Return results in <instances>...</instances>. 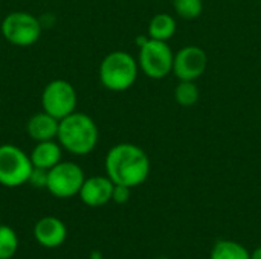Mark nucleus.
Returning <instances> with one entry per match:
<instances>
[{"instance_id": "9b49d317", "label": "nucleus", "mask_w": 261, "mask_h": 259, "mask_svg": "<svg viewBox=\"0 0 261 259\" xmlns=\"http://www.w3.org/2000/svg\"><path fill=\"white\" fill-rule=\"evenodd\" d=\"M34 237L40 246L46 249H55V247H60L66 241L67 229H66V224L60 218L43 217L37 221L34 227Z\"/></svg>"}, {"instance_id": "4be33fe9", "label": "nucleus", "mask_w": 261, "mask_h": 259, "mask_svg": "<svg viewBox=\"0 0 261 259\" xmlns=\"http://www.w3.org/2000/svg\"><path fill=\"white\" fill-rule=\"evenodd\" d=\"M90 259H102V256H101V253H99V252H93V253H92V256H90Z\"/></svg>"}, {"instance_id": "0eeeda50", "label": "nucleus", "mask_w": 261, "mask_h": 259, "mask_svg": "<svg viewBox=\"0 0 261 259\" xmlns=\"http://www.w3.org/2000/svg\"><path fill=\"white\" fill-rule=\"evenodd\" d=\"M78 95L75 87L66 79H54L46 84L41 93V108L58 121L76 110Z\"/></svg>"}, {"instance_id": "6e6552de", "label": "nucleus", "mask_w": 261, "mask_h": 259, "mask_svg": "<svg viewBox=\"0 0 261 259\" xmlns=\"http://www.w3.org/2000/svg\"><path fill=\"white\" fill-rule=\"evenodd\" d=\"M84 180V171L80 165L61 160L47 171L46 189L57 198H70L80 194Z\"/></svg>"}, {"instance_id": "f8f14e48", "label": "nucleus", "mask_w": 261, "mask_h": 259, "mask_svg": "<svg viewBox=\"0 0 261 259\" xmlns=\"http://www.w3.org/2000/svg\"><path fill=\"white\" fill-rule=\"evenodd\" d=\"M58 127H60V121L57 118L50 116L46 111H40L28 121L26 131L29 137L35 142L55 140L58 136Z\"/></svg>"}, {"instance_id": "a211bd4d", "label": "nucleus", "mask_w": 261, "mask_h": 259, "mask_svg": "<svg viewBox=\"0 0 261 259\" xmlns=\"http://www.w3.org/2000/svg\"><path fill=\"white\" fill-rule=\"evenodd\" d=\"M173 8L176 14L184 20H196L203 11L202 0H173Z\"/></svg>"}, {"instance_id": "f3484780", "label": "nucleus", "mask_w": 261, "mask_h": 259, "mask_svg": "<svg viewBox=\"0 0 261 259\" xmlns=\"http://www.w3.org/2000/svg\"><path fill=\"white\" fill-rule=\"evenodd\" d=\"M18 249V237L9 226L0 224V259H11Z\"/></svg>"}, {"instance_id": "4468645a", "label": "nucleus", "mask_w": 261, "mask_h": 259, "mask_svg": "<svg viewBox=\"0 0 261 259\" xmlns=\"http://www.w3.org/2000/svg\"><path fill=\"white\" fill-rule=\"evenodd\" d=\"M176 31H177L176 18L171 14L159 12V14H156V15L151 17V20L148 23L147 34L153 40L168 41L170 38H173V35L176 34Z\"/></svg>"}, {"instance_id": "20e7f679", "label": "nucleus", "mask_w": 261, "mask_h": 259, "mask_svg": "<svg viewBox=\"0 0 261 259\" xmlns=\"http://www.w3.org/2000/svg\"><path fill=\"white\" fill-rule=\"evenodd\" d=\"M174 53L167 41L148 40L139 47L138 64L139 70L151 79H164L173 72Z\"/></svg>"}, {"instance_id": "ddd939ff", "label": "nucleus", "mask_w": 261, "mask_h": 259, "mask_svg": "<svg viewBox=\"0 0 261 259\" xmlns=\"http://www.w3.org/2000/svg\"><path fill=\"white\" fill-rule=\"evenodd\" d=\"M61 156H63V148L55 140L37 142V145L34 147V150L29 154L32 166L46 169V171H49L50 168L58 165L61 162Z\"/></svg>"}, {"instance_id": "f03ea898", "label": "nucleus", "mask_w": 261, "mask_h": 259, "mask_svg": "<svg viewBox=\"0 0 261 259\" xmlns=\"http://www.w3.org/2000/svg\"><path fill=\"white\" fill-rule=\"evenodd\" d=\"M57 140L67 153L73 156H87L98 145L99 130L89 114L73 111L60 121Z\"/></svg>"}, {"instance_id": "dca6fc26", "label": "nucleus", "mask_w": 261, "mask_h": 259, "mask_svg": "<svg viewBox=\"0 0 261 259\" xmlns=\"http://www.w3.org/2000/svg\"><path fill=\"white\" fill-rule=\"evenodd\" d=\"M200 98V90L196 81H179L174 89V99L182 107H193Z\"/></svg>"}, {"instance_id": "9d476101", "label": "nucleus", "mask_w": 261, "mask_h": 259, "mask_svg": "<svg viewBox=\"0 0 261 259\" xmlns=\"http://www.w3.org/2000/svg\"><path fill=\"white\" fill-rule=\"evenodd\" d=\"M113 188L115 183L107 176H93L84 180L78 195L86 206L101 208L112 202Z\"/></svg>"}, {"instance_id": "2eb2a0df", "label": "nucleus", "mask_w": 261, "mask_h": 259, "mask_svg": "<svg viewBox=\"0 0 261 259\" xmlns=\"http://www.w3.org/2000/svg\"><path fill=\"white\" fill-rule=\"evenodd\" d=\"M210 259H251V253L237 241L222 240L214 244Z\"/></svg>"}, {"instance_id": "5701e85b", "label": "nucleus", "mask_w": 261, "mask_h": 259, "mask_svg": "<svg viewBox=\"0 0 261 259\" xmlns=\"http://www.w3.org/2000/svg\"><path fill=\"white\" fill-rule=\"evenodd\" d=\"M0 224H2V223H0Z\"/></svg>"}, {"instance_id": "f257e3e1", "label": "nucleus", "mask_w": 261, "mask_h": 259, "mask_svg": "<svg viewBox=\"0 0 261 259\" xmlns=\"http://www.w3.org/2000/svg\"><path fill=\"white\" fill-rule=\"evenodd\" d=\"M106 172L115 185L136 188L142 185L151 171L148 154L135 143L122 142L112 147L106 156Z\"/></svg>"}, {"instance_id": "412c9836", "label": "nucleus", "mask_w": 261, "mask_h": 259, "mask_svg": "<svg viewBox=\"0 0 261 259\" xmlns=\"http://www.w3.org/2000/svg\"><path fill=\"white\" fill-rule=\"evenodd\" d=\"M251 259H261V247H257L255 250H252Z\"/></svg>"}, {"instance_id": "6ab92c4d", "label": "nucleus", "mask_w": 261, "mask_h": 259, "mask_svg": "<svg viewBox=\"0 0 261 259\" xmlns=\"http://www.w3.org/2000/svg\"><path fill=\"white\" fill-rule=\"evenodd\" d=\"M28 183H31L35 188H46L47 185V171L46 169H40V168H34Z\"/></svg>"}, {"instance_id": "7ed1b4c3", "label": "nucleus", "mask_w": 261, "mask_h": 259, "mask_svg": "<svg viewBox=\"0 0 261 259\" xmlns=\"http://www.w3.org/2000/svg\"><path fill=\"white\" fill-rule=\"evenodd\" d=\"M139 64L125 50H113L99 64V81L110 92H125L138 79Z\"/></svg>"}, {"instance_id": "1a4fd4ad", "label": "nucleus", "mask_w": 261, "mask_h": 259, "mask_svg": "<svg viewBox=\"0 0 261 259\" xmlns=\"http://www.w3.org/2000/svg\"><path fill=\"white\" fill-rule=\"evenodd\" d=\"M208 66L206 52L196 44L185 46L174 53L173 73L179 81H196L199 79Z\"/></svg>"}, {"instance_id": "aec40b11", "label": "nucleus", "mask_w": 261, "mask_h": 259, "mask_svg": "<svg viewBox=\"0 0 261 259\" xmlns=\"http://www.w3.org/2000/svg\"><path fill=\"white\" fill-rule=\"evenodd\" d=\"M130 191L132 188L124 186V185H115L113 188V194H112V202H115L116 205H124L130 200Z\"/></svg>"}, {"instance_id": "423d86ee", "label": "nucleus", "mask_w": 261, "mask_h": 259, "mask_svg": "<svg viewBox=\"0 0 261 259\" xmlns=\"http://www.w3.org/2000/svg\"><path fill=\"white\" fill-rule=\"evenodd\" d=\"M2 34L8 43L20 47H28L40 40L41 23L31 12L14 11L3 18Z\"/></svg>"}, {"instance_id": "39448f33", "label": "nucleus", "mask_w": 261, "mask_h": 259, "mask_svg": "<svg viewBox=\"0 0 261 259\" xmlns=\"http://www.w3.org/2000/svg\"><path fill=\"white\" fill-rule=\"evenodd\" d=\"M34 166L31 157L18 147L0 145V185L5 188H18L28 183Z\"/></svg>"}]
</instances>
